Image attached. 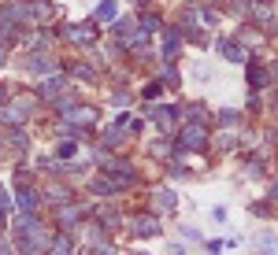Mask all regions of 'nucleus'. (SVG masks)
<instances>
[{
    "label": "nucleus",
    "instance_id": "3",
    "mask_svg": "<svg viewBox=\"0 0 278 255\" xmlns=\"http://www.w3.org/2000/svg\"><path fill=\"white\" fill-rule=\"evenodd\" d=\"M182 145L185 148H200L204 145V130H200V126H189V130L182 133Z\"/></svg>",
    "mask_w": 278,
    "mask_h": 255
},
{
    "label": "nucleus",
    "instance_id": "14",
    "mask_svg": "<svg viewBox=\"0 0 278 255\" xmlns=\"http://www.w3.org/2000/svg\"><path fill=\"white\" fill-rule=\"evenodd\" d=\"M134 4H141V0H134Z\"/></svg>",
    "mask_w": 278,
    "mask_h": 255
},
{
    "label": "nucleus",
    "instance_id": "4",
    "mask_svg": "<svg viewBox=\"0 0 278 255\" xmlns=\"http://www.w3.org/2000/svg\"><path fill=\"white\" fill-rule=\"evenodd\" d=\"M15 200H19L23 211H34V207H37V193H30V189H19V196H15Z\"/></svg>",
    "mask_w": 278,
    "mask_h": 255
},
{
    "label": "nucleus",
    "instance_id": "11",
    "mask_svg": "<svg viewBox=\"0 0 278 255\" xmlns=\"http://www.w3.org/2000/svg\"><path fill=\"white\" fill-rule=\"evenodd\" d=\"M0 226H4V207H0Z\"/></svg>",
    "mask_w": 278,
    "mask_h": 255
},
{
    "label": "nucleus",
    "instance_id": "8",
    "mask_svg": "<svg viewBox=\"0 0 278 255\" xmlns=\"http://www.w3.org/2000/svg\"><path fill=\"white\" fill-rule=\"evenodd\" d=\"M97 19H115V4L112 0H104V4L97 8Z\"/></svg>",
    "mask_w": 278,
    "mask_h": 255
},
{
    "label": "nucleus",
    "instance_id": "13",
    "mask_svg": "<svg viewBox=\"0 0 278 255\" xmlns=\"http://www.w3.org/2000/svg\"><path fill=\"white\" fill-rule=\"evenodd\" d=\"M0 63H4V52H0Z\"/></svg>",
    "mask_w": 278,
    "mask_h": 255
},
{
    "label": "nucleus",
    "instance_id": "6",
    "mask_svg": "<svg viewBox=\"0 0 278 255\" xmlns=\"http://www.w3.org/2000/svg\"><path fill=\"white\" fill-rule=\"evenodd\" d=\"M71 119H74V122H93V107H74Z\"/></svg>",
    "mask_w": 278,
    "mask_h": 255
},
{
    "label": "nucleus",
    "instance_id": "12",
    "mask_svg": "<svg viewBox=\"0 0 278 255\" xmlns=\"http://www.w3.org/2000/svg\"><path fill=\"white\" fill-rule=\"evenodd\" d=\"M0 100H4V89H0Z\"/></svg>",
    "mask_w": 278,
    "mask_h": 255
},
{
    "label": "nucleus",
    "instance_id": "2",
    "mask_svg": "<svg viewBox=\"0 0 278 255\" xmlns=\"http://www.w3.org/2000/svg\"><path fill=\"white\" fill-rule=\"evenodd\" d=\"M134 233L137 237H156L160 233V222L148 218V215H141V218H134Z\"/></svg>",
    "mask_w": 278,
    "mask_h": 255
},
{
    "label": "nucleus",
    "instance_id": "5",
    "mask_svg": "<svg viewBox=\"0 0 278 255\" xmlns=\"http://www.w3.org/2000/svg\"><path fill=\"white\" fill-rule=\"evenodd\" d=\"M63 85H67L63 78H52V82H45V85H41V97H56V92L63 89Z\"/></svg>",
    "mask_w": 278,
    "mask_h": 255
},
{
    "label": "nucleus",
    "instance_id": "10",
    "mask_svg": "<svg viewBox=\"0 0 278 255\" xmlns=\"http://www.w3.org/2000/svg\"><path fill=\"white\" fill-rule=\"evenodd\" d=\"M223 52H226L230 59H234V63H238V59H245V52L238 49V44H223Z\"/></svg>",
    "mask_w": 278,
    "mask_h": 255
},
{
    "label": "nucleus",
    "instance_id": "7",
    "mask_svg": "<svg viewBox=\"0 0 278 255\" xmlns=\"http://www.w3.org/2000/svg\"><path fill=\"white\" fill-rule=\"evenodd\" d=\"M52 255H71V241H67V237H56V244H52Z\"/></svg>",
    "mask_w": 278,
    "mask_h": 255
},
{
    "label": "nucleus",
    "instance_id": "1",
    "mask_svg": "<svg viewBox=\"0 0 278 255\" xmlns=\"http://www.w3.org/2000/svg\"><path fill=\"white\" fill-rule=\"evenodd\" d=\"M41 244H45V233L37 229V222L34 218H23L19 222V248L23 251H37Z\"/></svg>",
    "mask_w": 278,
    "mask_h": 255
},
{
    "label": "nucleus",
    "instance_id": "9",
    "mask_svg": "<svg viewBox=\"0 0 278 255\" xmlns=\"http://www.w3.org/2000/svg\"><path fill=\"white\" fill-rule=\"evenodd\" d=\"M71 37H74V41H82V44H89V41H93V30H89V26H82V30H71Z\"/></svg>",
    "mask_w": 278,
    "mask_h": 255
}]
</instances>
